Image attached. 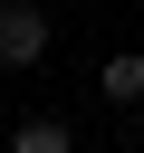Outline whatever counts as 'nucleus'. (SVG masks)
<instances>
[{"mask_svg": "<svg viewBox=\"0 0 144 153\" xmlns=\"http://www.w3.org/2000/svg\"><path fill=\"white\" fill-rule=\"evenodd\" d=\"M48 57V10L38 0H0V67H38Z\"/></svg>", "mask_w": 144, "mask_h": 153, "instance_id": "obj_1", "label": "nucleus"}, {"mask_svg": "<svg viewBox=\"0 0 144 153\" xmlns=\"http://www.w3.org/2000/svg\"><path fill=\"white\" fill-rule=\"evenodd\" d=\"M96 86H106V105H144V57L125 48V57H106L96 67Z\"/></svg>", "mask_w": 144, "mask_h": 153, "instance_id": "obj_2", "label": "nucleus"}, {"mask_svg": "<svg viewBox=\"0 0 144 153\" xmlns=\"http://www.w3.org/2000/svg\"><path fill=\"white\" fill-rule=\"evenodd\" d=\"M10 153H77V143H67V124H58V115H29V124L10 134Z\"/></svg>", "mask_w": 144, "mask_h": 153, "instance_id": "obj_3", "label": "nucleus"}]
</instances>
